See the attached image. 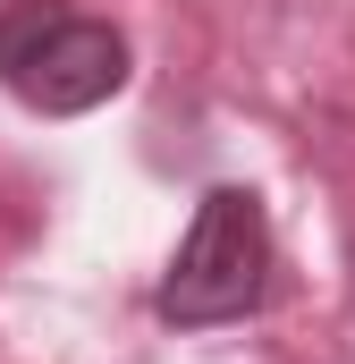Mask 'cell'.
<instances>
[{
    "instance_id": "2",
    "label": "cell",
    "mask_w": 355,
    "mask_h": 364,
    "mask_svg": "<svg viewBox=\"0 0 355 364\" xmlns=\"http://www.w3.org/2000/svg\"><path fill=\"white\" fill-rule=\"evenodd\" d=\"M0 85L43 119L102 110L127 85V34L68 0H9L0 9Z\"/></svg>"
},
{
    "instance_id": "1",
    "label": "cell",
    "mask_w": 355,
    "mask_h": 364,
    "mask_svg": "<svg viewBox=\"0 0 355 364\" xmlns=\"http://www.w3.org/2000/svg\"><path fill=\"white\" fill-rule=\"evenodd\" d=\"M271 288V212L254 186H212L178 237L170 272L153 288V314L178 331H212V322H246Z\"/></svg>"
}]
</instances>
